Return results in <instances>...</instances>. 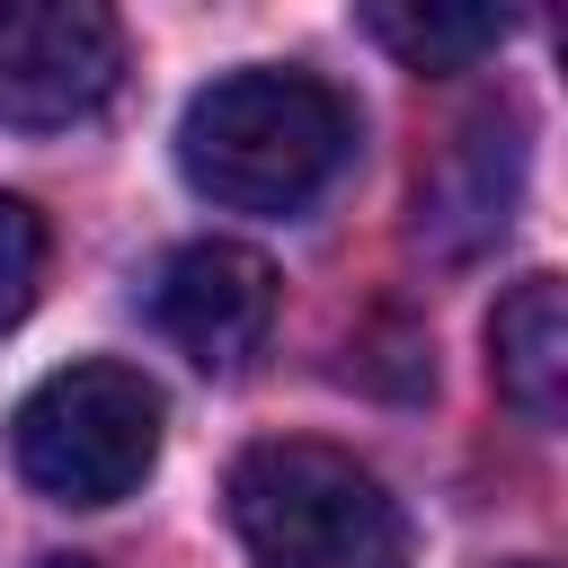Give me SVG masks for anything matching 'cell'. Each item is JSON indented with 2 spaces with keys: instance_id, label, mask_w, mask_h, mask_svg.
Listing matches in <instances>:
<instances>
[{
  "instance_id": "cell-3",
  "label": "cell",
  "mask_w": 568,
  "mask_h": 568,
  "mask_svg": "<svg viewBox=\"0 0 568 568\" xmlns=\"http://www.w3.org/2000/svg\"><path fill=\"white\" fill-rule=\"evenodd\" d=\"M9 453L53 506H115L160 462V390L133 364H62L18 399Z\"/></svg>"
},
{
  "instance_id": "cell-1",
  "label": "cell",
  "mask_w": 568,
  "mask_h": 568,
  "mask_svg": "<svg viewBox=\"0 0 568 568\" xmlns=\"http://www.w3.org/2000/svg\"><path fill=\"white\" fill-rule=\"evenodd\" d=\"M355 151V115L311 71H231L186 98L178 115V169L195 195L231 213H302Z\"/></svg>"
},
{
  "instance_id": "cell-9",
  "label": "cell",
  "mask_w": 568,
  "mask_h": 568,
  "mask_svg": "<svg viewBox=\"0 0 568 568\" xmlns=\"http://www.w3.org/2000/svg\"><path fill=\"white\" fill-rule=\"evenodd\" d=\"M36 568H98V559H36Z\"/></svg>"
},
{
  "instance_id": "cell-8",
  "label": "cell",
  "mask_w": 568,
  "mask_h": 568,
  "mask_svg": "<svg viewBox=\"0 0 568 568\" xmlns=\"http://www.w3.org/2000/svg\"><path fill=\"white\" fill-rule=\"evenodd\" d=\"M36 284H44V213L27 195H0V337L27 320Z\"/></svg>"
},
{
  "instance_id": "cell-2",
  "label": "cell",
  "mask_w": 568,
  "mask_h": 568,
  "mask_svg": "<svg viewBox=\"0 0 568 568\" xmlns=\"http://www.w3.org/2000/svg\"><path fill=\"white\" fill-rule=\"evenodd\" d=\"M222 497L248 568H408L399 497L337 444H248Z\"/></svg>"
},
{
  "instance_id": "cell-5",
  "label": "cell",
  "mask_w": 568,
  "mask_h": 568,
  "mask_svg": "<svg viewBox=\"0 0 568 568\" xmlns=\"http://www.w3.org/2000/svg\"><path fill=\"white\" fill-rule=\"evenodd\" d=\"M169 346L204 373H240L266 328H275V266L240 240H195L160 266V293H151Z\"/></svg>"
},
{
  "instance_id": "cell-7",
  "label": "cell",
  "mask_w": 568,
  "mask_h": 568,
  "mask_svg": "<svg viewBox=\"0 0 568 568\" xmlns=\"http://www.w3.org/2000/svg\"><path fill=\"white\" fill-rule=\"evenodd\" d=\"M364 27L408 62V71H470L479 53L506 44V9H479V0H373Z\"/></svg>"
},
{
  "instance_id": "cell-6",
  "label": "cell",
  "mask_w": 568,
  "mask_h": 568,
  "mask_svg": "<svg viewBox=\"0 0 568 568\" xmlns=\"http://www.w3.org/2000/svg\"><path fill=\"white\" fill-rule=\"evenodd\" d=\"M488 373H497V399L524 426H559V408H568V293H559V275H524L497 302Z\"/></svg>"
},
{
  "instance_id": "cell-4",
  "label": "cell",
  "mask_w": 568,
  "mask_h": 568,
  "mask_svg": "<svg viewBox=\"0 0 568 568\" xmlns=\"http://www.w3.org/2000/svg\"><path fill=\"white\" fill-rule=\"evenodd\" d=\"M124 36L89 0H0V124L53 133L106 106Z\"/></svg>"
},
{
  "instance_id": "cell-10",
  "label": "cell",
  "mask_w": 568,
  "mask_h": 568,
  "mask_svg": "<svg viewBox=\"0 0 568 568\" xmlns=\"http://www.w3.org/2000/svg\"><path fill=\"white\" fill-rule=\"evenodd\" d=\"M515 568H532V559H515Z\"/></svg>"
}]
</instances>
